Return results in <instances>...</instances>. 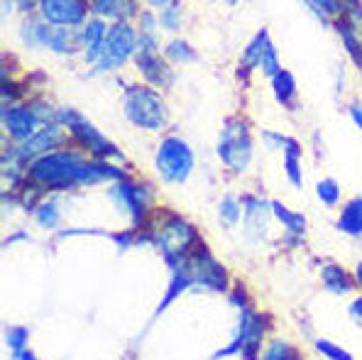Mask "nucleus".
Returning a JSON list of instances; mask_svg holds the SVG:
<instances>
[{
	"mask_svg": "<svg viewBox=\"0 0 362 360\" xmlns=\"http://www.w3.org/2000/svg\"><path fill=\"white\" fill-rule=\"evenodd\" d=\"M28 177L32 184L42 189H71V187H90L103 179H125V172L108 164L105 160H83L78 152L59 150L47 152L30 162Z\"/></svg>",
	"mask_w": 362,
	"mask_h": 360,
	"instance_id": "obj_1",
	"label": "nucleus"
},
{
	"mask_svg": "<svg viewBox=\"0 0 362 360\" xmlns=\"http://www.w3.org/2000/svg\"><path fill=\"white\" fill-rule=\"evenodd\" d=\"M122 110L125 118L135 128L157 132L167 125V105L159 91L150 83H130L122 96Z\"/></svg>",
	"mask_w": 362,
	"mask_h": 360,
	"instance_id": "obj_2",
	"label": "nucleus"
},
{
	"mask_svg": "<svg viewBox=\"0 0 362 360\" xmlns=\"http://www.w3.org/2000/svg\"><path fill=\"white\" fill-rule=\"evenodd\" d=\"M59 125L69 130V135L74 137L78 147H83L86 152L95 157V160H122V152L118 145L108 140L93 123L81 115L78 110H59Z\"/></svg>",
	"mask_w": 362,
	"mask_h": 360,
	"instance_id": "obj_3",
	"label": "nucleus"
},
{
	"mask_svg": "<svg viewBox=\"0 0 362 360\" xmlns=\"http://www.w3.org/2000/svg\"><path fill=\"white\" fill-rule=\"evenodd\" d=\"M154 243L164 252V257L177 267L199 245V231H196L194 223L181 219L179 214H169V219L162 223V228L154 233Z\"/></svg>",
	"mask_w": 362,
	"mask_h": 360,
	"instance_id": "obj_4",
	"label": "nucleus"
},
{
	"mask_svg": "<svg viewBox=\"0 0 362 360\" xmlns=\"http://www.w3.org/2000/svg\"><path fill=\"white\" fill-rule=\"evenodd\" d=\"M154 167L167 184H184L196 167V155L181 137H164L154 155Z\"/></svg>",
	"mask_w": 362,
	"mask_h": 360,
	"instance_id": "obj_5",
	"label": "nucleus"
},
{
	"mask_svg": "<svg viewBox=\"0 0 362 360\" xmlns=\"http://www.w3.org/2000/svg\"><path fill=\"white\" fill-rule=\"evenodd\" d=\"M140 52V33L130 23H113L105 37L103 52L98 54L93 69L95 71H113L120 69L132 54Z\"/></svg>",
	"mask_w": 362,
	"mask_h": 360,
	"instance_id": "obj_6",
	"label": "nucleus"
},
{
	"mask_svg": "<svg viewBox=\"0 0 362 360\" xmlns=\"http://www.w3.org/2000/svg\"><path fill=\"white\" fill-rule=\"evenodd\" d=\"M218 157L233 172H243L252 160V132L247 123L238 118H230L218 140Z\"/></svg>",
	"mask_w": 362,
	"mask_h": 360,
	"instance_id": "obj_7",
	"label": "nucleus"
},
{
	"mask_svg": "<svg viewBox=\"0 0 362 360\" xmlns=\"http://www.w3.org/2000/svg\"><path fill=\"white\" fill-rule=\"evenodd\" d=\"M177 267L189 277L191 284H204V287L218 289V292H223L228 287V269L211 255V250L204 243H199L191 250V255Z\"/></svg>",
	"mask_w": 362,
	"mask_h": 360,
	"instance_id": "obj_8",
	"label": "nucleus"
},
{
	"mask_svg": "<svg viewBox=\"0 0 362 360\" xmlns=\"http://www.w3.org/2000/svg\"><path fill=\"white\" fill-rule=\"evenodd\" d=\"M269 328V316L264 314H257L252 311L250 306L243 309V319H240V333H238L235 343L226 351H221L216 358H226V356H233V353H243L245 360H255L257 358V351L262 346V338Z\"/></svg>",
	"mask_w": 362,
	"mask_h": 360,
	"instance_id": "obj_9",
	"label": "nucleus"
},
{
	"mask_svg": "<svg viewBox=\"0 0 362 360\" xmlns=\"http://www.w3.org/2000/svg\"><path fill=\"white\" fill-rule=\"evenodd\" d=\"M62 142H64V137H62L59 125H54V123L45 125V128H40L25 142H15V157L5 155V160H13L15 164L35 162L37 157L47 155V152H54V147H59Z\"/></svg>",
	"mask_w": 362,
	"mask_h": 360,
	"instance_id": "obj_10",
	"label": "nucleus"
},
{
	"mask_svg": "<svg viewBox=\"0 0 362 360\" xmlns=\"http://www.w3.org/2000/svg\"><path fill=\"white\" fill-rule=\"evenodd\" d=\"M110 197H113L115 204L135 221V226H140L142 221H145L147 209H150V201H152L150 187L137 184V182H127V179H118V184L113 187Z\"/></svg>",
	"mask_w": 362,
	"mask_h": 360,
	"instance_id": "obj_11",
	"label": "nucleus"
},
{
	"mask_svg": "<svg viewBox=\"0 0 362 360\" xmlns=\"http://www.w3.org/2000/svg\"><path fill=\"white\" fill-rule=\"evenodd\" d=\"M90 3L86 0H42L40 13L54 28H81L86 23Z\"/></svg>",
	"mask_w": 362,
	"mask_h": 360,
	"instance_id": "obj_12",
	"label": "nucleus"
},
{
	"mask_svg": "<svg viewBox=\"0 0 362 360\" xmlns=\"http://www.w3.org/2000/svg\"><path fill=\"white\" fill-rule=\"evenodd\" d=\"M42 125V118L30 105H3V128L13 142H25Z\"/></svg>",
	"mask_w": 362,
	"mask_h": 360,
	"instance_id": "obj_13",
	"label": "nucleus"
},
{
	"mask_svg": "<svg viewBox=\"0 0 362 360\" xmlns=\"http://www.w3.org/2000/svg\"><path fill=\"white\" fill-rule=\"evenodd\" d=\"M172 62L162 59L157 54V50H140L135 54V66L140 71V76L145 79L150 86H169L174 79L172 74Z\"/></svg>",
	"mask_w": 362,
	"mask_h": 360,
	"instance_id": "obj_14",
	"label": "nucleus"
},
{
	"mask_svg": "<svg viewBox=\"0 0 362 360\" xmlns=\"http://www.w3.org/2000/svg\"><path fill=\"white\" fill-rule=\"evenodd\" d=\"M90 10L113 23H130L140 13V3L137 0H90Z\"/></svg>",
	"mask_w": 362,
	"mask_h": 360,
	"instance_id": "obj_15",
	"label": "nucleus"
},
{
	"mask_svg": "<svg viewBox=\"0 0 362 360\" xmlns=\"http://www.w3.org/2000/svg\"><path fill=\"white\" fill-rule=\"evenodd\" d=\"M108 25L103 20H86L81 25V42H83V52H86V62L90 66L95 64L98 54L103 52L105 37H108Z\"/></svg>",
	"mask_w": 362,
	"mask_h": 360,
	"instance_id": "obj_16",
	"label": "nucleus"
},
{
	"mask_svg": "<svg viewBox=\"0 0 362 360\" xmlns=\"http://www.w3.org/2000/svg\"><path fill=\"white\" fill-rule=\"evenodd\" d=\"M52 28L54 25H49L45 18H28L23 23V28H20V37H23V42L32 47V50H42V47L47 50Z\"/></svg>",
	"mask_w": 362,
	"mask_h": 360,
	"instance_id": "obj_17",
	"label": "nucleus"
},
{
	"mask_svg": "<svg viewBox=\"0 0 362 360\" xmlns=\"http://www.w3.org/2000/svg\"><path fill=\"white\" fill-rule=\"evenodd\" d=\"M321 279H323V284H326V289L331 294H348L350 289L355 287V279L350 277V272L348 269H343L340 265H326L323 267V272H321Z\"/></svg>",
	"mask_w": 362,
	"mask_h": 360,
	"instance_id": "obj_18",
	"label": "nucleus"
},
{
	"mask_svg": "<svg viewBox=\"0 0 362 360\" xmlns=\"http://www.w3.org/2000/svg\"><path fill=\"white\" fill-rule=\"evenodd\" d=\"M269 83H272V91H274V98L279 100L281 105H294L296 100V79L291 71L286 69H279L274 76H269Z\"/></svg>",
	"mask_w": 362,
	"mask_h": 360,
	"instance_id": "obj_19",
	"label": "nucleus"
},
{
	"mask_svg": "<svg viewBox=\"0 0 362 360\" xmlns=\"http://www.w3.org/2000/svg\"><path fill=\"white\" fill-rule=\"evenodd\" d=\"M150 8L159 13L157 20H159V25H162L164 30L174 33V30L181 28V10H184L181 0H152Z\"/></svg>",
	"mask_w": 362,
	"mask_h": 360,
	"instance_id": "obj_20",
	"label": "nucleus"
},
{
	"mask_svg": "<svg viewBox=\"0 0 362 360\" xmlns=\"http://www.w3.org/2000/svg\"><path fill=\"white\" fill-rule=\"evenodd\" d=\"M338 228L353 238L362 236V197L345 204L343 214H340V219H338Z\"/></svg>",
	"mask_w": 362,
	"mask_h": 360,
	"instance_id": "obj_21",
	"label": "nucleus"
},
{
	"mask_svg": "<svg viewBox=\"0 0 362 360\" xmlns=\"http://www.w3.org/2000/svg\"><path fill=\"white\" fill-rule=\"evenodd\" d=\"M269 33L267 30H259L257 35L250 40V45L245 47V52H243V69H252V66H259L262 64V57H264V52L269 50Z\"/></svg>",
	"mask_w": 362,
	"mask_h": 360,
	"instance_id": "obj_22",
	"label": "nucleus"
},
{
	"mask_svg": "<svg viewBox=\"0 0 362 360\" xmlns=\"http://www.w3.org/2000/svg\"><path fill=\"white\" fill-rule=\"evenodd\" d=\"M284 169H286V177L294 187H301L303 179H301V147L294 137H286L284 142Z\"/></svg>",
	"mask_w": 362,
	"mask_h": 360,
	"instance_id": "obj_23",
	"label": "nucleus"
},
{
	"mask_svg": "<svg viewBox=\"0 0 362 360\" xmlns=\"http://www.w3.org/2000/svg\"><path fill=\"white\" fill-rule=\"evenodd\" d=\"M164 59H169L172 64H189L196 62V50L186 40H172L164 47Z\"/></svg>",
	"mask_w": 362,
	"mask_h": 360,
	"instance_id": "obj_24",
	"label": "nucleus"
},
{
	"mask_svg": "<svg viewBox=\"0 0 362 360\" xmlns=\"http://www.w3.org/2000/svg\"><path fill=\"white\" fill-rule=\"evenodd\" d=\"M269 209L274 211L276 221H281V223H284L291 233H301L303 228H306V219H303L301 214H296V211H289L284 204H279V201H272Z\"/></svg>",
	"mask_w": 362,
	"mask_h": 360,
	"instance_id": "obj_25",
	"label": "nucleus"
},
{
	"mask_svg": "<svg viewBox=\"0 0 362 360\" xmlns=\"http://www.w3.org/2000/svg\"><path fill=\"white\" fill-rule=\"evenodd\" d=\"M35 221L47 231H54L59 226V206L57 201H45L35 209Z\"/></svg>",
	"mask_w": 362,
	"mask_h": 360,
	"instance_id": "obj_26",
	"label": "nucleus"
},
{
	"mask_svg": "<svg viewBox=\"0 0 362 360\" xmlns=\"http://www.w3.org/2000/svg\"><path fill=\"white\" fill-rule=\"evenodd\" d=\"M218 214H221V221H223V226H235L238 221H240V216H243V211H240V201L238 199H233V197H226L221 201V206H218Z\"/></svg>",
	"mask_w": 362,
	"mask_h": 360,
	"instance_id": "obj_27",
	"label": "nucleus"
},
{
	"mask_svg": "<svg viewBox=\"0 0 362 360\" xmlns=\"http://www.w3.org/2000/svg\"><path fill=\"white\" fill-rule=\"evenodd\" d=\"M316 194H318V199H321V204H326V206H335L340 201V187L333 177L321 179L316 187Z\"/></svg>",
	"mask_w": 362,
	"mask_h": 360,
	"instance_id": "obj_28",
	"label": "nucleus"
},
{
	"mask_svg": "<svg viewBox=\"0 0 362 360\" xmlns=\"http://www.w3.org/2000/svg\"><path fill=\"white\" fill-rule=\"evenodd\" d=\"M313 5L318 15L323 18H338L340 13L345 10V0H308Z\"/></svg>",
	"mask_w": 362,
	"mask_h": 360,
	"instance_id": "obj_29",
	"label": "nucleus"
},
{
	"mask_svg": "<svg viewBox=\"0 0 362 360\" xmlns=\"http://www.w3.org/2000/svg\"><path fill=\"white\" fill-rule=\"evenodd\" d=\"M294 358V348L284 341H272L264 351V358L262 360H291Z\"/></svg>",
	"mask_w": 362,
	"mask_h": 360,
	"instance_id": "obj_30",
	"label": "nucleus"
},
{
	"mask_svg": "<svg viewBox=\"0 0 362 360\" xmlns=\"http://www.w3.org/2000/svg\"><path fill=\"white\" fill-rule=\"evenodd\" d=\"M316 351L328 360H353L350 353H345L340 346H335L331 341H316Z\"/></svg>",
	"mask_w": 362,
	"mask_h": 360,
	"instance_id": "obj_31",
	"label": "nucleus"
},
{
	"mask_svg": "<svg viewBox=\"0 0 362 360\" xmlns=\"http://www.w3.org/2000/svg\"><path fill=\"white\" fill-rule=\"evenodd\" d=\"M28 338H30V333H28V328H10L8 331V343H10V348H13V353H20V351H25L28 348Z\"/></svg>",
	"mask_w": 362,
	"mask_h": 360,
	"instance_id": "obj_32",
	"label": "nucleus"
},
{
	"mask_svg": "<svg viewBox=\"0 0 362 360\" xmlns=\"http://www.w3.org/2000/svg\"><path fill=\"white\" fill-rule=\"evenodd\" d=\"M262 71L267 74V76H274L276 71H279V59H276V50H274V45H269V50L264 52V57H262Z\"/></svg>",
	"mask_w": 362,
	"mask_h": 360,
	"instance_id": "obj_33",
	"label": "nucleus"
},
{
	"mask_svg": "<svg viewBox=\"0 0 362 360\" xmlns=\"http://www.w3.org/2000/svg\"><path fill=\"white\" fill-rule=\"evenodd\" d=\"M40 3L42 0H15V8H18L20 13H32V10H37Z\"/></svg>",
	"mask_w": 362,
	"mask_h": 360,
	"instance_id": "obj_34",
	"label": "nucleus"
},
{
	"mask_svg": "<svg viewBox=\"0 0 362 360\" xmlns=\"http://www.w3.org/2000/svg\"><path fill=\"white\" fill-rule=\"evenodd\" d=\"M350 118H353V123L362 130V105L360 103H350Z\"/></svg>",
	"mask_w": 362,
	"mask_h": 360,
	"instance_id": "obj_35",
	"label": "nucleus"
},
{
	"mask_svg": "<svg viewBox=\"0 0 362 360\" xmlns=\"http://www.w3.org/2000/svg\"><path fill=\"white\" fill-rule=\"evenodd\" d=\"M350 316H353V319L362 326V296H360V299H355L353 304H350Z\"/></svg>",
	"mask_w": 362,
	"mask_h": 360,
	"instance_id": "obj_36",
	"label": "nucleus"
},
{
	"mask_svg": "<svg viewBox=\"0 0 362 360\" xmlns=\"http://www.w3.org/2000/svg\"><path fill=\"white\" fill-rule=\"evenodd\" d=\"M15 360H40L37 356H32V353L25 348V351H20V353H15Z\"/></svg>",
	"mask_w": 362,
	"mask_h": 360,
	"instance_id": "obj_37",
	"label": "nucleus"
},
{
	"mask_svg": "<svg viewBox=\"0 0 362 360\" xmlns=\"http://www.w3.org/2000/svg\"><path fill=\"white\" fill-rule=\"evenodd\" d=\"M355 282H358V287L362 289V262L355 267Z\"/></svg>",
	"mask_w": 362,
	"mask_h": 360,
	"instance_id": "obj_38",
	"label": "nucleus"
},
{
	"mask_svg": "<svg viewBox=\"0 0 362 360\" xmlns=\"http://www.w3.org/2000/svg\"><path fill=\"white\" fill-rule=\"evenodd\" d=\"M291 360H303V358L299 356V351H294V358H291Z\"/></svg>",
	"mask_w": 362,
	"mask_h": 360,
	"instance_id": "obj_39",
	"label": "nucleus"
},
{
	"mask_svg": "<svg viewBox=\"0 0 362 360\" xmlns=\"http://www.w3.org/2000/svg\"><path fill=\"white\" fill-rule=\"evenodd\" d=\"M223 3H228V5H235V3H238V0H223Z\"/></svg>",
	"mask_w": 362,
	"mask_h": 360,
	"instance_id": "obj_40",
	"label": "nucleus"
},
{
	"mask_svg": "<svg viewBox=\"0 0 362 360\" xmlns=\"http://www.w3.org/2000/svg\"><path fill=\"white\" fill-rule=\"evenodd\" d=\"M360 66H362V64H360Z\"/></svg>",
	"mask_w": 362,
	"mask_h": 360,
	"instance_id": "obj_41",
	"label": "nucleus"
}]
</instances>
